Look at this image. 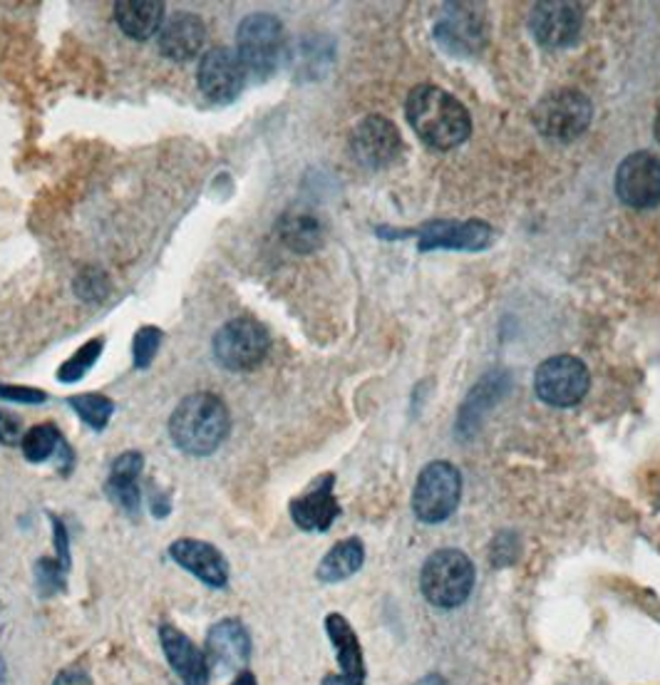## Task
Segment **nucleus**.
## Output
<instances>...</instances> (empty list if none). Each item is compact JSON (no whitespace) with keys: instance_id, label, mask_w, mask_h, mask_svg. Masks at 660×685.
Here are the masks:
<instances>
[{"instance_id":"36","label":"nucleus","mask_w":660,"mask_h":685,"mask_svg":"<svg viewBox=\"0 0 660 685\" xmlns=\"http://www.w3.org/2000/svg\"><path fill=\"white\" fill-rule=\"evenodd\" d=\"M414 685H447V681L442 678V675H437V673H428V675H424V678H420Z\"/></svg>"},{"instance_id":"6","label":"nucleus","mask_w":660,"mask_h":685,"mask_svg":"<svg viewBox=\"0 0 660 685\" xmlns=\"http://www.w3.org/2000/svg\"><path fill=\"white\" fill-rule=\"evenodd\" d=\"M462 496V475L459 469L435 459L422 469L412 492V512L424 524H440L455 514Z\"/></svg>"},{"instance_id":"12","label":"nucleus","mask_w":660,"mask_h":685,"mask_svg":"<svg viewBox=\"0 0 660 685\" xmlns=\"http://www.w3.org/2000/svg\"><path fill=\"white\" fill-rule=\"evenodd\" d=\"M581 8L573 3H559V0L534 5L530 18V27L536 43L554 50L577 43V37L581 35Z\"/></svg>"},{"instance_id":"24","label":"nucleus","mask_w":660,"mask_h":685,"mask_svg":"<svg viewBox=\"0 0 660 685\" xmlns=\"http://www.w3.org/2000/svg\"><path fill=\"white\" fill-rule=\"evenodd\" d=\"M21 445L27 463L41 465L60 447V433L58 427L50 425V422H43V425H35L31 433L23 437Z\"/></svg>"},{"instance_id":"4","label":"nucleus","mask_w":660,"mask_h":685,"mask_svg":"<svg viewBox=\"0 0 660 685\" xmlns=\"http://www.w3.org/2000/svg\"><path fill=\"white\" fill-rule=\"evenodd\" d=\"M283 45V23L276 15L253 13L243 18L236 31V55L257 80H266L276 72Z\"/></svg>"},{"instance_id":"31","label":"nucleus","mask_w":660,"mask_h":685,"mask_svg":"<svg viewBox=\"0 0 660 685\" xmlns=\"http://www.w3.org/2000/svg\"><path fill=\"white\" fill-rule=\"evenodd\" d=\"M23 427H21V418L13 415V412L0 410V443L5 447H15L21 443Z\"/></svg>"},{"instance_id":"18","label":"nucleus","mask_w":660,"mask_h":685,"mask_svg":"<svg viewBox=\"0 0 660 685\" xmlns=\"http://www.w3.org/2000/svg\"><path fill=\"white\" fill-rule=\"evenodd\" d=\"M206 27L200 15L177 13L159 31V50L174 62H189L202 53Z\"/></svg>"},{"instance_id":"19","label":"nucleus","mask_w":660,"mask_h":685,"mask_svg":"<svg viewBox=\"0 0 660 685\" xmlns=\"http://www.w3.org/2000/svg\"><path fill=\"white\" fill-rule=\"evenodd\" d=\"M326 631L330 643H333L338 665H341V675L351 681L363 683L365 681V659L361 641H357V633L353 631V626L348 624V618L341 614H328L326 618Z\"/></svg>"},{"instance_id":"8","label":"nucleus","mask_w":660,"mask_h":685,"mask_svg":"<svg viewBox=\"0 0 660 685\" xmlns=\"http://www.w3.org/2000/svg\"><path fill=\"white\" fill-rule=\"evenodd\" d=\"M534 388L546 406L573 408L587 398L591 375L587 365L573 355H554L536 368Z\"/></svg>"},{"instance_id":"15","label":"nucleus","mask_w":660,"mask_h":685,"mask_svg":"<svg viewBox=\"0 0 660 685\" xmlns=\"http://www.w3.org/2000/svg\"><path fill=\"white\" fill-rule=\"evenodd\" d=\"M169 553L179 567L186 569L189 574L202 579L206 586L224 589L229 584V567L221 551L212 547L209 541L202 539H179L169 547Z\"/></svg>"},{"instance_id":"14","label":"nucleus","mask_w":660,"mask_h":685,"mask_svg":"<svg viewBox=\"0 0 660 685\" xmlns=\"http://www.w3.org/2000/svg\"><path fill=\"white\" fill-rule=\"evenodd\" d=\"M159 641L172 671L182 678L184 685H209L212 669L206 661V653L196 649V643L179 628L164 624L159 628Z\"/></svg>"},{"instance_id":"26","label":"nucleus","mask_w":660,"mask_h":685,"mask_svg":"<svg viewBox=\"0 0 660 685\" xmlns=\"http://www.w3.org/2000/svg\"><path fill=\"white\" fill-rule=\"evenodd\" d=\"M102 345H105V341H102V338H94V341H90V343H84L82 349L72 355L70 361H65V365L60 368V373H58V378L62 380V383H78V380H82L84 378V373H88L92 365H94V361L100 358V353H102Z\"/></svg>"},{"instance_id":"25","label":"nucleus","mask_w":660,"mask_h":685,"mask_svg":"<svg viewBox=\"0 0 660 685\" xmlns=\"http://www.w3.org/2000/svg\"><path fill=\"white\" fill-rule=\"evenodd\" d=\"M72 410L88 422L92 430H105V425L115 412V402L105 396H98V392H84V396L70 398Z\"/></svg>"},{"instance_id":"28","label":"nucleus","mask_w":660,"mask_h":685,"mask_svg":"<svg viewBox=\"0 0 660 685\" xmlns=\"http://www.w3.org/2000/svg\"><path fill=\"white\" fill-rule=\"evenodd\" d=\"M35 581L41 596H53L65 586V569L58 564V559H41L35 564Z\"/></svg>"},{"instance_id":"37","label":"nucleus","mask_w":660,"mask_h":685,"mask_svg":"<svg viewBox=\"0 0 660 685\" xmlns=\"http://www.w3.org/2000/svg\"><path fill=\"white\" fill-rule=\"evenodd\" d=\"M653 129H656V139L660 142V112H658V117H656V125H653Z\"/></svg>"},{"instance_id":"5","label":"nucleus","mask_w":660,"mask_h":685,"mask_svg":"<svg viewBox=\"0 0 660 685\" xmlns=\"http://www.w3.org/2000/svg\"><path fill=\"white\" fill-rule=\"evenodd\" d=\"M593 119L591 100L579 90H554L532 110V122L539 135L554 142H571L587 133Z\"/></svg>"},{"instance_id":"2","label":"nucleus","mask_w":660,"mask_h":685,"mask_svg":"<svg viewBox=\"0 0 660 685\" xmlns=\"http://www.w3.org/2000/svg\"><path fill=\"white\" fill-rule=\"evenodd\" d=\"M231 415L221 398L212 392H194L179 402L169 418L172 443L186 455H212L229 437Z\"/></svg>"},{"instance_id":"22","label":"nucleus","mask_w":660,"mask_h":685,"mask_svg":"<svg viewBox=\"0 0 660 685\" xmlns=\"http://www.w3.org/2000/svg\"><path fill=\"white\" fill-rule=\"evenodd\" d=\"M365 561V549L361 539H343L330 549L318 567V579L323 584H338V581L351 579L355 571H361Z\"/></svg>"},{"instance_id":"9","label":"nucleus","mask_w":660,"mask_h":685,"mask_svg":"<svg viewBox=\"0 0 660 685\" xmlns=\"http://www.w3.org/2000/svg\"><path fill=\"white\" fill-rule=\"evenodd\" d=\"M616 194L634 209H650L660 204V157L650 152L628 155L618 164Z\"/></svg>"},{"instance_id":"20","label":"nucleus","mask_w":660,"mask_h":685,"mask_svg":"<svg viewBox=\"0 0 660 685\" xmlns=\"http://www.w3.org/2000/svg\"><path fill=\"white\" fill-rule=\"evenodd\" d=\"M115 18L122 33L135 37V41H149L162 31L164 3H157V0H120L115 5Z\"/></svg>"},{"instance_id":"7","label":"nucleus","mask_w":660,"mask_h":685,"mask_svg":"<svg viewBox=\"0 0 660 685\" xmlns=\"http://www.w3.org/2000/svg\"><path fill=\"white\" fill-rule=\"evenodd\" d=\"M269 333L253 318H234L214 335V358L221 368L234 373L253 370L266 358Z\"/></svg>"},{"instance_id":"34","label":"nucleus","mask_w":660,"mask_h":685,"mask_svg":"<svg viewBox=\"0 0 660 685\" xmlns=\"http://www.w3.org/2000/svg\"><path fill=\"white\" fill-rule=\"evenodd\" d=\"M320 685H363V683L345 678V675H328V678H326L323 683H320Z\"/></svg>"},{"instance_id":"17","label":"nucleus","mask_w":660,"mask_h":685,"mask_svg":"<svg viewBox=\"0 0 660 685\" xmlns=\"http://www.w3.org/2000/svg\"><path fill=\"white\" fill-rule=\"evenodd\" d=\"M492 241V229L485 221H432L420 231V251L465 249L479 251Z\"/></svg>"},{"instance_id":"3","label":"nucleus","mask_w":660,"mask_h":685,"mask_svg":"<svg viewBox=\"0 0 660 685\" xmlns=\"http://www.w3.org/2000/svg\"><path fill=\"white\" fill-rule=\"evenodd\" d=\"M475 564L465 551L437 549L422 564L420 591L435 608L452 612L467 602L475 589Z\"/></svg>"},{"instance_id":"33","label":"nucleus","mask_w":660,"mask_h":685,"mask_svg":"<svg viewBox=\"0 0 660 685\" xmlns=\"http://www.w3.org/2000/svg\"><path fill=\"white\" fill-rule=\"evenodd\" d=\"M53 685H92V678L88 675V671L78 669V665H72V669H65L58 673V678L53 681Z\"/></svg>"},{"instance_id":"30","label":"nucleus","mask_w":660,"mask_h":685,"mask_svg":"<svg viewBox=\"0 0 660 685\" xmlns=\"http://www.w3.org/2000/svg\"><path fill=\"white\" fill-rule=\"evenodd\" d=\"M47 396L43 390L25 388V385H0V400H11V402H25V406H35V402H43Z\"/></svg>"},{"instance_id":"38","label":"nucleus","mask_w":660,"mask_h":685,"mask_svg":"<svg viewBox=\"0 0 660 685\" xmlns=\"http://www.w3.org/2000/svg\"><path fill=\"white\" fill-rule=\"evenodd\" d=\"M3 675H5V665H3V659H0V685H3Z\"/></svg>"},{"instance_id":"23","label":"nucleus","mask_w":660,"mask_h":685,"mask_svg":"<svg viewBox=\"0 0 660 685\" xmlns=\"http://www.w3.org/2000/svg\"><path fill=\"white\" fill-rule=\"evenodd\" d=\"M278 233L281 239L286 241V247L294 251H314L323 241V229H320V221L310 214H296L291 212L278 221Z\"/></svg>"},{"instance_id":"10","label":"nucleus","mask_w":660,"mask_h":685,"mask_svg":"<svg viewBox=\"0 0 660 685\" xmlns=\"http://www.w3.org/2000/svg\"><path fill=\"white\" fill-rule=\"evenodd\" d=\"M247 75L249 72L239 60V55L219 45V48H212L202 58L200 88L212 102L226 105V102H234L241 95L243 84H247Z\"/></svg>"},{"instance_id":"21","label":"nucleus","mask_w":660,"mask_h":685,"mask_svg":"<svg viewBox=\"0 0 660 685\" xmlns=\"http://www.w3.org/2000/svg\"><path fill=\"white\" fill-rule=\"evenodd\" d=\"M141 459L139 453H125L115 459L112 465L110 480H107V494L110 500L120 504L122 510L135 514L139 510V472H141Z\"/></svg>"},{"instance_id":"27","label":"nucleus","mask_w":660,"mask_h":685,"mask_svg":"<svg viewBox=\"0 0 660 685\" xmlns=\"http://www.w3.org/2000/svg\"><path fill=\"white\" fill-rule=\"evenodd\" d=\"M75 294L88 304H100L105 301V296L110 294V281L100 269L88 266L80 271L78 278H75Z\"/></svg>"},{"instance_id":"13","label":"nucleus","mask_w":660,"mask_h":685,"mask_svg":"<svg viewBox=\"0 0 660 685\" xmlns=\"http://www.w3.org/2000/svg\"><path fill=\"white\" fill-rule=\"evenodd\" d=\"M251 659V636L247 626L236 618H224L216 626H212L209 636H206V661L209 669H219V673L229 671H247Z\"/></svg>"},{"instance_id":"29","label":"nucleus","mask_w":660,"mask_h":685,"mask_svg":"<svg viewBox=\"0 0 660 685\" xmlns=\"http://www.w3.org/2000/svg\"><path fill=\"white\" fill-rule=\"evenodd\" d=\"M159 341H162V333L155 326H145L135 335V363L137 368H149V363L155 361Z\"/></svg>"},{"instance_id":"16","label":"nucleus","mask_w":660,"mask_h":685,"mask_svg":"<svg viewBox=\"0 0 660 685\" xmlns=\"http://www.w3.org/2000/svg\"><path fill=\"white\" fill-rule=\"evenodd\" d=\"M333 475L320 477L310 490L291 502V520L304 532H328L330 524L341 514L333 494Z\"/></svg>"},{"instance_id":"11","label":"nucleus","mask_w":660,"mask_h":685,"mask_svg":"<svg viewBox=\"0 0 660 685\" xmlns=\"http://www.w3.org/2000/svg\"><path fill=\"white\" fill-rule=\"evenodd\" d=\"M351 149L353 157L363 167L383 169L400 157L402 137L398 133V127H395L388 117L371 115L355 127Z\"/></svg>"},{"instance_id":"1","label":"nucleus","mask_w":660,"mask_h":685,"mask_svg":"<svg viewBox=\"0 0 660 685\" xmlns=\"http://www.w3.org/2000/svg\"><path fill=\"white\" fill-rule=\"evenodd\" d=\"M405 115H408L414 135L440 152L455 149L471 133L467 107L437 84H418L408 95Z\"/></svg>"},{"instance_id":"32","label":"nucleus","mask_w":660,"mask_h":685,"mask_svg":"<svg viewBox=\"0 0 660 685\" xmlns=\"http://www.w3.org/2000/svg\"><path fill=\"white\" fill-rule=\"evenodd\" d=\"M55 524V549H58V564L68 571L70 569V547H68V532H65L60 520H53Z\"/></svg>"},{"instance_id":"35","label":"nucleus","mask_w":660,"mask_h":685,"mask_svg":"<svg viewBox=\"0 0 660 685\" xmlns=\"http://www.w3.org/2000/svg\"><path fill=\"white\" fill-rule=\"evenodd\" d=\"M231 685H259V683H257V675H253L251 671H241L239 675H236V681Z\"/></svg>"}]
</instances>
